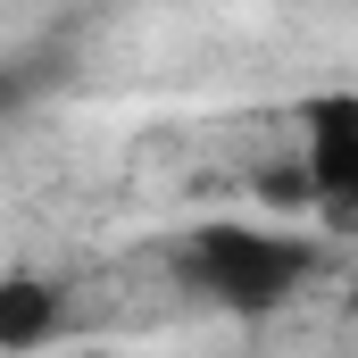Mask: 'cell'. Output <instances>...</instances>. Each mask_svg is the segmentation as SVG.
I'll use <instances>...</instances> for the list:
<instances>
[{
    "instance_id": "1",
    "label": "cell",
    "mask_w": 358,
    "mask_h": 358,
    "mask_svg": "<svg viewBox=\"0 0 358 358\" xmlns=\"http://www.w3.org/2000/svg\"><path fill=\"white\" fill-rule=\"evenodd\" d=\"M183 267H192V283H200L208 300L259 317L275 300H292V283L308 275V250L283 242V234H250V225H208V234L183 250Z\"/></svg>"
},
{
    "instance_id": "2",
    "label": "cell",
    "mask_w": 358,
    "mask_h": 358,
    "mask_svg": "<svg viewBox=\"0 0 358 358\" xmlns=\"http://www.w3.org/2000/svg\"><path fill=\"white\" fill-rule=\"evenodd\" d=\"M300 183L317 200H334V217H350V192H358V100L350 92H325L308 108V167Z\"/></svg>"
},
{
    "instance_id": "3",
    "label": "cell",
    "mask_w": 358,
    "mask_h": 358,
    "mask_svg": "<svg viewBox=\"0 0 358 358\" xmlns=\"http://www.w3.org/2000/svg\"><path fill=\"white\" fill-rule=\"evenodd\" d=\"M50 325H59V292L42 275H8L0 283V350H34V342H50Z\"/></svg>"
},
{
    "instance_id": "4",
    "label": "cell",
    "mask_w": 358,
    "mask_h": 358,
    "mask_svg": "<svg viewBox=\"0 0 358 358\" xmlns=\"http://www.w3.org/2000/svg\"><path fill=\"white\" fill-rule=\"evenodd\" d=\"M8 100H17V76H0V108H8Z\"/></svg>"
}]
</instances>
